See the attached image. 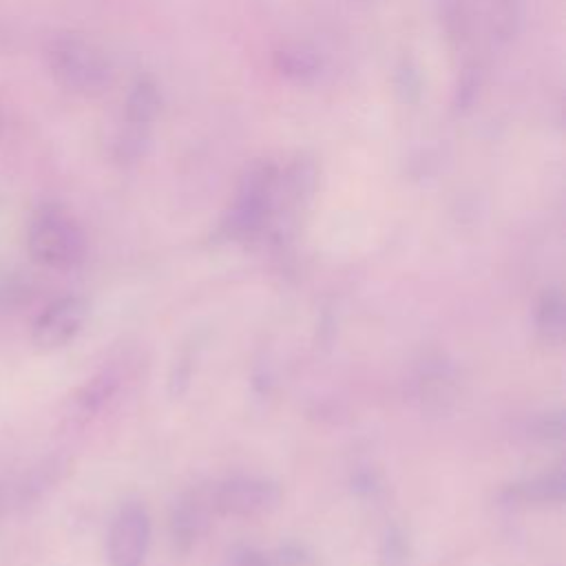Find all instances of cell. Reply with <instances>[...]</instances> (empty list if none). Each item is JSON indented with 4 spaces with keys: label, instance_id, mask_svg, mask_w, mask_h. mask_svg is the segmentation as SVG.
<instances>
[{
    "label": "cell",
    "instance_id": "6da1fadb",
    "mask_svg": "<svg viewBox=\"0 0 566 566\" xmlns=\"http://www.w3.org/2000/svg\"><path fill=\"white\" fill-rule=\"evenodd\" d=\"M27 248L46 270H71L82 263L86 239L77 219L60 203H42L29 219Z\"/></svg>",
    "mask_w": 566,
    "mask_h": 566
},
{
    "label": "cell",
    "instance_id": "7a4b0ae2",
    "mask_svg": "<svg viewBox=\"0 0 566 566\" xmlns=\"http://www.w3.org/2000/svg\"><path fill=\"white\" fill-rule=\"evenodd\" d=\"M46 66L55 84L77 95H97L111 82L106 55L86 38L64 33L46 44Z\"/></svg>",
    "mask_w": 566,
    "mask_h": 566
},
{
    "label": "cell",
    "instance_id": "3957f363",
    "mask_svg": "<svg viewBox=\"0 0 566 566\" xmlns=\"http://www.w3.org/2000/svg\"><path fill=\"white\" fill-rule=\"evenodd\" d=\"M279 175L270 164H254L241 179L234 203L223 221L230 239H252L272 217Z\"/></svg>",
    "mask_w": 566,
    "mask_h": 566
},
{
    "label": "cell",
    "instance_id": "277c9868",
    "mask_svg": "<svg viewBox=\"0 0 566 566\" xmlns=\"http://www.w3.org/2000/svg\"><path fill=\"white\" fill-rule=\"evenodd\" d=\"M212 502L223 515L252 520L270 515L279 506L281 489L261 475H232L217 486Z\"/></svg>",
    "mask_w": 566,
    "mask_h": 566
},
{
    "label": "cell",
    "instance_id": "5b68a950",
    "mask_svg": "<svg viewBox=\"0 0 566 566\" xmlns=\"http://www.w3.org/2000/svg\"><path fill=\"white\" fill-rule=\"evenodd\" d=\"M150 548V515L139 502L124 504L108 528L106 555L111 566H142Z\"/></svg>",
    "mask_w": 566,
    "mask_h": 566
},
{
    "label": "cell",
    "instance_id": "8992f818",
    "mask_svg": "<svg viewBox=\"0 0 566 566\" xmlns=\"http://www.w3.org/2000/svg\"><path fill=\"white\" fill-rule=\"evenodd\" d=\"M86 316L88 303L82 296L55 298L33 323V345L40 349H57L69 345L82 332Z\"/></svg>",
    "mask_w": 566,
    "mask_h": 566
},
{
    "label": "cell",
    "instance_id": "52a82bcc",
    "mask_svg": "<svg viewBox=\"0 0 566 566\" xmlns=\"http://www.w3.org/2000/svg\"><path fill=\"white\" fill-rule=\"evenodd\" d=\"M206 517H208V506L201 500V495H188L184 497L172 513V537L175 544L181 548H188L197 542L201 531L206 528Z\"/></svg>",
    "mask_w": 566,
    "mask_h": 566
},
{
    "label": "cell",
    "instance_id": "ba28073f",
    "mask_svg": "<svg viewBox=\"0 0 566 566\" xmlns=\"http://www.w3.org/2000/svg\"><path fill=\"white\" fill-rule=\"evenodd\" d=\"M537 332L546 343H562L566 334V303L559 290H546L537 303Z\"/></svg>",
    "mask_w": 566,
    "mask_h": 566
},
{
    "label": "cell",
    "instance_id": "9c48e42d",
    "mask_svg": "<svg viewBox=\"0 0 566 566\" xmlns=\"http://www.w3.org/2000/svg\"><path fill=\"white\" fill-rule=\"evenodd\" d=\"M159 111V95L148 80H139L126 97V119L137 130V126H148V122Z\"/></svg>",
    "mask_w": 566,
    "mask_h": 566
},
{
    "label": "cell",
    "instance_id": "30bf717a",
    "mask_svg": "<svg viewBox=\"0 0 566 566\" xmlns=\"http://www.w3.org/2000/svg\"><path fill=\"white\" fill-rule=\"evenodd\" d=\"M566 491V480L562 469L553 471V473H544L537 475L520 486H515L517 497L526 500V502H562Z\"/></svg>",
    "mask_w": 566,
    "mask_h": 566
},
{
    "label": "cell",
    "instance_id": "8fae6325",
    "mask_svg": "<svg viewBox=\"0 0 566 566\" xmlns=\"http://www.w3.org/2000/svg\"><path fill=\"white\" fill-rule=\"evenodd\" d=\"M281 69L285 71V73H292V75H296L298 80L301 77H305V75H312V73H316L314 69H316V62H314V57L310 55V53H303V51H285V53H281Z\"/></svg>",
    "mask_w": 566,
    "mask_h": 566
},
{
    "label": "cell",
    "instance_id": "7c38bea8",
    "mask_svg": "<svg viewBox=\"0 0 566 566\" xmlns=\"http://www.w3.org/2000/svg\"><path fill=\"white\" fill-rule=\"evenodd\" d=\"M223 566H270V559L252 546H234L228 551Z\"/></svg>",
    "mask_w": 566,
    "mask_h": 566
},
{
    "label": "cell",
    "instance_id": "4fadbf2b",
    "mask_svg": "<svg viewBox=\"0 0 566 566\" xmlns=\"http://www.w3.org/2000/svg\"><path fill=\"white\" fill-rule=\"evenodd\" d=\"M562 431H564V422H562V416L555 413V416H544L542 420V427H539V436L546 438V440H559L562 438Z\"/></svg>",
    "mask_w": 566,
    "mask_h": 566
}]
</instances>
